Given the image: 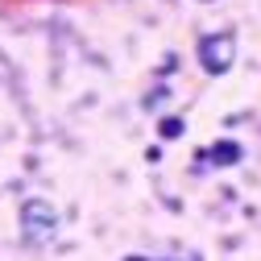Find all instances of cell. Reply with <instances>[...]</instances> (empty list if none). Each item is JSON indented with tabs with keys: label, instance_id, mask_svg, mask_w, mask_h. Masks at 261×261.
Instances as JSON below:
<instances>
[{
	"label": "cell",
	"instance_id": "1",
	"mask_svg": "<svg viewBox=\"0 0 261 261\" xmlns=\"http://www.w3.org/2000/svg\"><path fill=\"white\" fill-rule=\"evenodd\" d=\"M232 46H237V38H232V34L203 38V46H199L203 67H207V71H228V62H232Z\"/></svg>",
	"mask_w": 261,
	"mask_h": 261
},
{
	"label": "cell",
	"instance_id": "2",
	"mask_svg": "<svg viewBox=\"0 0 261 261\" xmlns=\"http://www.w3.org/2000/svg\"><path fill=\"white\" fill-rule=\"evenodd\" d=\"M0 5H29V0H0Z\"/></svg>",
	"mask_w": 261,
	"mask_h": 261
}]
</instances>
